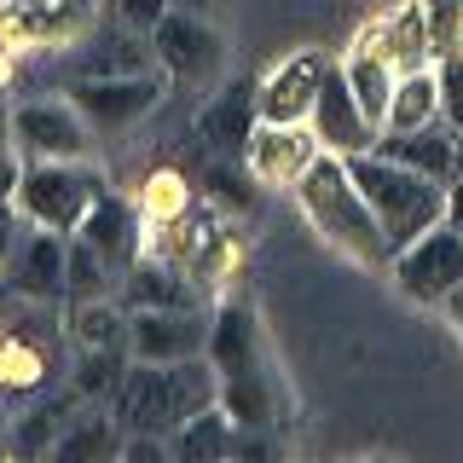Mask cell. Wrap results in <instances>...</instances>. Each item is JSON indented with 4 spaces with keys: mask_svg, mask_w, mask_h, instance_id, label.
Instances as JSON below:
<instances>
[{
    "mask_svg": "<svg viewBox=\"0 0 463 463\" xmlns=\"http://www.w3.org/2000/svg\"><path fill=\"white\" fill-rule=\"evenodd\" d=\"M209 365L221 376V405L238 417V429L296 423V383L260 325V307L238 289L209 307Z\"/></svg>",
    "mask_w": 463,
    "mask_h": 463,
    "instance_id": "1",
    "label": "cell"
},
{
    "mask_svg": "<svg viewBox=\"0 0 463 463\" xmlns=\"http://www.w3.org/2000/svg\"><path fill=\"white\" fill-rule=\"evenodd\" d=\"M296 203H301V214H307V226H313L336 255H347L354 267L388 272V260H394V243H388V232L376 226V214H371L365 192H359V180H354V168H347V156L318 151V163L296 180Z\"/></svg>",
    "mask_w": 463,
    "mask_h": 463,
    "instance_id": "2",
    "label": "cell"
},
{
    "mask_svg": "<svg viewBox=\"0 0 463 463\" xmlns=\"http://www.w3.org/2000/svg\"><path fill=\"white\" fill-rule=\"evenodd\" d=\"M221 400V376H214L209 354L203 359H168V365H145L134 359L116 388L110 411L122 429H145V434H174L185 417H197L203 405Z\"/></svg>",
    "mask_w": 463,
    "mask_h": 463,
    "instance_id": "3",
    "label": "cell"
},
{
    "mask_svg": "<svg viewBox=\"0 0 463 463\" xmlns=\"http://www.w3.org/2000/svg\"><path fill=\"white\" fill-rule=\"evenodd\" d=\"M347 168H354L359 192H365L376 226L388 232L394 250H405L411 238H423L429 226L446 221V185H452V180L417 174V168H405V163H394V156H383V151L347 156Z\"/></svg>",
    "mask_w": 463,
    "mask_h": 463,
    "instance_id": "4",
    "label": "cell"
},
{
    "mask_svg": "<svg viewBox=\"0 0 463 463\" xmlns=\"http://www.w3.org/2000/svg\"><path fill=\"white\" fill-rule=\"evenodd\" d=\"M64 342H70L64 336V307L12 296V289L0 284V400L47 388Z\"/></svg>",
    "mask_w": 463,
    "mask_h": 463,
    "instance_id": "5",
    "label": "cell"
},
{
    "mask_svg": "<svg viewBox=\"0 0 463 463\" xmlns=\"http://www.w3.org/2000/svg\"><path fill=\"white\" fill-rule=\"evenodd\" d=\"M110 192L105 168L93 156H70V163H24V180H18V214L29 226H47V232H64L76 238L87 209Z\"/></svg>",
    "mask_w": 463,
    "mask_h": 463,
    "instance_id": "6",
    "label": "cell"
},
{
    "mask_svg": "<svg viewBox=\"0 0 463 463\" xmlns=\"http://www.w3.org/2000/svg\"><path fill=\"white\" fill-rule=\"evenodd\" d=\"M70 99L81 105L93 139H128L134 128L168 99L163 70H134V76H81L70 87Z\"/></svg>",
    "mask_w": 463,
    "mask_h": 463,
    "instance_id": "7",
    "label": "cell"
},
{
    "mask_svg": "<svg viewBox=\"0 0 463 463\" xmlns=\"http://www.w3.org/2000/svg\"><path fill=\"white\" fill-rule=\"evenodd\" d=\"M12 145L24 163H70V156H93V128L70 93H41L12 105Z\"/></svg>",
    "mask_w": 463,
    "mask_h": 463,
    "instance_id": "8",
    "label": "cell"
},
{
    "mask_svg": "<svg viewBox=\"0 0 463 463\" xmlns=\"http://www.w3.org/2000/svg\"><path fill=\"white\" fill-rule=\"evenodd\" d=\"M388 279L405 301H417V307H446V296L463 284V232L452 226H429L423 238H411L405 250H394L388 260Z\"/></svg>",
    "mask_w": 463,
    "mask_h": 463,
    "instance_id": "9",
    "label": "cell"
},
{
    "mask_svg": "<svg viewBox=\"0 0 463 463\" xmlns=\"http://www.w3.org/2000/svg\"><path fill=\"white\" fill-rule=\"evenodd\" d=\"M151 47H156L163 76L185 81V87H203V81H214L226 70V41H221V29L209 24V12L168 6L163 24L151 29Z\"/></svg>",
    "mask_w": 463,
    "mask_h": 463,
    "instance_id": "10",
    "label": "cell"
},
{
    "mask_svg": "<svg viewBox=\"0 0 463 463\" xmlns=\"http://www.w3.org/2000/svg\"><path fill=\"white\" fill-rule=\"evenodd\" d=\"M128 354L145 365L209 354V313L192 307H128Z\"/></svg>",
    "mask_w": 463,
    "mask_h": 463,
    "instance_id": "11",
    "label": "cell"
},
{
    "mask_svg": "<svg viewBox=\"0 0 463 463\" xmlns=\"http://www.w3.org/2000/svg\"><path fill=\"white\" fill-rule=\"evenodd\" d=\"M318 134L313 122H260L243 145V168L255 174L267 192H296V180L318 163Z\"/></svg>",
    "mask_w": 463,
    "mask_h": 463,
    "instance_id": "12",
    "label": "cell"
},
{
    "mask_svg": "<svg viewBox=\"0 0 463 463\" xmlns=\"http://www.w3.org/2000/svg\"><path fill=\"white\" fill-rule=\"evenodd\" d=\"M87 35V0H0V47L12 52H47V47H76Z\"/></svg>",
    "mask_w": 463,
    "mask_h": 463,
    "instance_id": "13",
    "label": "cell"
},
{
    "mask_svg": "<svg viewBox=\"0 0 463 463\" xmlns=\"http://www.w3.org/2000/svg\"><path fill=\"white\" fill-rule=\"evenodd\" d=\"M64 272H70V238L64 232H47V226H29L18 238V250H12V260L0 267V284L12 296L64 307Z\"/></svg>",
    "mask_w": 463,
    "mask_h": 463,
    "instance_id": "14",
    "label": "cell"
},
{
    "mask_svg": "<svg viewBox=\"0 0 463 463\" xmlns=\"http://www.w3.org/2000/svg\"><path fill=\"white\" fill-rule=\"evenodd\" d=\"M325 70H330V58L318 47H301V52L279 58V64L255 81L260 122H307L313 105H318V87H325Z\"/></svg>",
    "mask_w": 463,
    "mask_h": 463,
    "instance_id": "15",
    "label": "cell"
},
{
    "mask_svg": "<svg viewBox=\"0 0 463 463\" xmlns=\"http://www.w3.org/2000/svg\"><path fill=\"white\" fill-rule=\"evenodd\" d=\"M307 122H313L318 145H325V151H336V156L376 151V128H371V116L359 110L354 87H347V76H342V58H330L325 87H318V105H313Z\"/></svg>",
    "mask_w": 463,
    "mask_h": 463,
    "instance_id": "16",
    "label": "cell"
},
{
    "mask_svg": "<svg viewBox=\"0 0 463 463\" xmlns=\"http://www.w3.org/2000/svg\"><path fill=\"white\" fill-rule=\"evenodd\" d=\"M255 128H260L255 81L232 76L221 93L203 105V116H197V145H203V156H243V145H250Z\"/></svg>",
    "mask_w": 463,
    "mask_h": 463,
    "instance_id": "17",
    "label": "cell"
},
{
    "mask_svg": "<svg viewBox=\"0 0 463 463\" xmlns=\"http://www.w3.org/2000/svg\"><path fill=\"white\" fill-rule=\"evenodd\" d=\"M81 243H93L99 255L110 260L116 272H128L134 260L145 255V214H139V203L134 197H122V192H105L87 209V221H81V232H76Z\"/></svg>",
    "mask_w": 463,
    "mask_h": 463,
    "instance_id": "18",
    "label": "cell"
},
{
    "mask_svg": "<svg viewBox=\"0 0 463 463\" xmlns=\"http://www.w3.org/2000/svg\"><path fill=\"white\" fill-rule=\"evenodd\" d=\"M122 296H128V307H192V313H203L209 289L163 255H139L134 267L122 272Z\"/></svg>",
    "mask_w": 463,
    "mask_h": 463,
    "instance_id": "19",
    "label": "cell"
},
{
    "mask_svg": "<svg viewBox=\"0 0 463 463\" xmlns=\"http://www.w3.org/2000/svg\"><path fill=\"white\" fill-rule=\"evenodd\" d=\"M243 260H250V238H243V221H214L209 232H203V243L192 250V260H185V272L209 289V301H221L238 289L243 279Z\"/></svg>",
    "mask_w": 463,
    "mask_h": 463,
    "instance_id": "20",
    "label": "cell"
},
{
    "mask_svg": "<svg viewBox=\"0 0 463 463\" xmlns=\"http://www.w3.org/2000/svg\"><path fill=\"white\" fill-rule=\"evenodd\" d=\"M64 336L70 354H128V313L116 307V296L64 301Z\"/></svg>",
    "mask_w": 463,
    "mask_h": 463,
    "instance_id": "21",
    "label": "cell"
},
{
    "mask_svg": "<svg viewBox=\"0 0 463 463\" xmlns=\"http://www.w3.org/2000/svg\"><path fill=\"white\" fill-rule=\"evenodd\" d=\"M376 151L394 156V163L434 174V180H452L458 174V128L452 122H429L417 134H376Z\"/></svg>",
    "mask_w": 463,
    "mask_h": 463,
    "instance_id": "22",
    "label": "cell"
},
{
    "mask_svg": "<svg viewBox=\"0 0 463 463\" xmlns=\"http://www.w3.org/2000/svg\"><path fill=\"white\" fill-rule=\"evenodd\" d=\"M168 452L185 458V463H226V458H238V417H232L221 400L203 405L197 417H185V423L168 434Z\"/></svg>",
    "mask_w": 463,
    "mask_h": 463,
    "instance_id": "23",
    "label": "cell"
},
{
    "mask_svg": "<svg viewBox=\"0 0 463 463\" xmlns=\"http://www.w3.org/2000/svg\"><path fill=\"white\" fill-rule=\"evenodd\" d=\"M81 394L70 388V394H52V400H35L29 411L12 417V458H52V446H58V434H64L70 423H76V411H81Z\"/></svg>",
    "mask_w": 463,
    "mask_h": 463,
    "instance_id": "24",
    "label": "cell"
},
{
    "mask_svg": "<svg viewBox=\"0 0 463 463\" xmlns=\"http://www.w3.org/2000/svg\"><path fill=\"white\" fill-rule=\"evenodd\" d=\"M383 52L400 76L411 70H434V35H429V6L423 0H405V6L388 12V29H383Z\"/></svg>",
    "mask_w": 463,
    "mask_h": 463,
    "instance_id": "25",
    "label": "cell"
},
{
    "mask_svg": "<svg viewBox=\"0 0 463 463\" xmlns=\"http://www.w3.org/2000/svg\"><path fill=\"white\" fill-rule=\"evenodd\" d=\"M122 423H116V411L105 417V405H87V411H76V423H70L64 434H58L52 458L58 463H99V458H122Z\"/></svg>",
    "mask_w": 463,
    "mask_h": 463,
    "instance_id": "26",
    "label": "cell"
},
{
    "mask_svg": "<svg viewBox=\"0 0 463 463\" xmlns=\"http://www.w3.org/2000/svg\"><path fill=\"white\" fill-rule=\"evenodd\" d=\"M429 122H446L440 116V76H434V70H411V76L394 81L383 134H417V128H429Z\"/></svg>",
    "mask_w": 463,
    "mask_h": 463,
    "instance_id": "27",
    "label": "cell"
},
{
    "mask_svg": "<svg viewBox=\"0 0 463 463\" xmlns=\"http://www.w3.org/2000/svg\"><path fill=\"white\" fill-rule=\"evenodd\" d=\"M260 192H267V185L243 168V156H209V168H203V197H209L226 221H250Z\"/></svg>",
    "mask_w": 463,
    "mask_h": 463,
    "instance_id": "28",
    "label": "cell"
},
{
    "mask_svg": "<svg viewBox=\"0 0 463 463\" xmlns=\"http://www.w3.org/2000/svg\"><path fill=\"white\" fill-rule=\"evenodd\" d=\"M342 76H347V87H354L359 110L371 116V128L383 134V116H388V99H394L400 70L388 64L383 52H359V47H347V58H342Z\"/></svg>",
    "mask_w": 463,
    "mask_h": 463,
    "instance_id": "29",
    "label": "cell"
},
{
    "mask_svg": "<svg viewBox=\"0 0 463 463\" xmlns=\"http://www.w3.org/2000/svg\"><path fill=\"white\" fill-rule=\"evenodd\" d=\"M134 203H139L145 226H168V221H180V214H185V209L197 203V185L185 180L180 168H151V174L139 180Z\"/></svg>",
    "mask_w": 463,
    "mask_h": 463,
    "instance_id": "30",
    "label": "cell"
},
{
    "mask_svg": "<svg viewBox=\"0 0 463 463\" xmlns=\"http://www.w3.org/2000/svg\"><path fill=\"white\" fill-rule=\"evenodd\" d=\"M122 289V272L110 267L93 243L70 238V272H64V301H99V296H116Z\"/></svg>",
    "mask_w": 463,
    "mask_h": 463,
    "instance_id": "31",
    "label": "cell"
},
{
    "mask_svg": "<svg viewBox=\"0 0 463 463\" xmlns=\"http://www.w3.org/2000/svg\"><path fill=\"white\" fill-rule=\"evenodd\" d=\"M128 365H134V354H76L70 359V388H76L87 405H110Z\"/></svg>",
    "mask_w": 463,
    "mask_h": 463,
    "instance_id": "32",
    "label": "cell"
},
{
    "mask_svg": "<svg viewBox=\"0 0 463 463\" xmlns=\"http://www.w3.org/2000/svg\"><path fill=\"white\" fill-rule=\"evenodd\" d=\"M429 35H434V64L463 52V0H429Z\"/></svg>",
    "mask_w": 463,
    "mask_h": 463,
    "instance_id": "33",
    "label": "cell"
},
{
    "mask_svg": "<svg viewBox=\"0 0 463 463\" xmlns=\"http://www.w3.org/2000/svg\"><path fill=\"white\" fill-rule=\"evenodd\" d=\"M434 76H440V116L463 134V52L440 58V64H434Z\"/></svg>",
    "mask_w": 463,
    "mask_h": 463,
    "instance_id": "34",
    "label": "cell"
},
{
    "mask_svg": "<svg viewBox=\"0 0 463 463\" xmlns=\"http://www.w3.org/2000/svg\"><path fill=\"white\" fill-rule=\"evenodd\" d=\"M168 6H174V0H110L116 24H122V29H145V35L163 24V12H168Z\"/></svg>",
    "mask_w": 463,
    "mask_h": 463,
    "instance_id": "35",
    "label": "cell"
},
{
    "mask_svg": "<svg viewBox=\"0 0 463 463\" xmlns=\"http://www.w3.org/2000/svg\"><path fill=\"white\" fill-rule=\"evenodd\" d=\"M284 429H238V458H284Z\"/></svg>",
    "mask_w": 463,
    "mask_h": 463,
    "instance_id": "36",
    "label": "cell"
},
{
    "mask_svg": "<svg viewBox=\"0 0 463 463\" xmlns=\"http://www.w3.org/2000/svg\"><path fill=\"white\" fill-rule=\"evenodd\" d=\"M24 232H29V221L18 214V203H0V267L12 260V250H18Z\"/></svg>",
    "mask_w": 463,
    "mask_h": 463,
    "instance_id": "37",
    "label": "cell"
},
{
    "mask_svg": "<svg viewBox=\"0 0 463 463\" xmlns=\"http://www.w3.org/2000/svg\"><path fill=\"white\" fill-rule=\"evenodd\" d=\"M18 180H24V156H18V145H0V203L18 197Z\"/></svg>",
    "mask_w": 463,
    "mask_h": 463,
    "instance_id": "38",
    "label": "cell"
},
{
    "mask_svg": "<svg viewBox=\"0 0 463 463\" xmlns=\"http://www.w3.org/2000/svg\"><path fill=\"white\" fill-rule=\"evenodd\" d=\"M446 226H452V232H463V180H452V185H446Z\"/></svg>",
    "mask_w": 463,
    "mask_h": 463,
    "instance_id": "39",
    "label": "cell"
},
{
    "mask_svg": "<svg viewBox=\"0 0 463 463\" xmlns=\"http://www.w3.org/2000/svg\"><path fill=\"white\" fill-rule=\"evenodd\" d=\"M446 318H452V325H458V336H463V284L452 289V296H446V307H440Z\"/></svg>",
    "mask_w": 463,
    "mask_h": 463,
    "instance_id": "40",
    "label": "cell"
},
{
    "mask_svg": "<svg viewBox=\"0 0 463 463\" xmlns=\"http://www.w3.org/2000/svg\"><path fill=\"white\" fill-rule=\"evenodd\" d=\"M0 145H12V105H6V87H0Z\"/></svg>",
    "mask_w": 463,
    "mask_h": 463,
    "instance_id": "41",
    "label": "cell"
},
{
    "mask_svg": "<svg viewBox=\"0 0 463 463\" xmlns=\"http://www.w3.org/2000/svg\"><path fill=\"white\" fill-rule=\"evenodd\" d=\"M12 70H18V52H12V47H0V87L12 81Z\"/></svg>",
    "mask_w": 463,
    "mask_h": 463,
    "instance_id": "42",
    "label": "cell"
},
{
    "mask_svg": "<svg viewBox=\"0 0 463 463\" xmlns=\"http://www.w3.org/2000/svg\"><path fill=\"white\" fill-rule=\"evenodd\" d=\"M0 458H12V417L0 411Z\"/></svg>",
    "mask_w": 463,
    "mask_h": 463,
    "instance_id": "43",
    "label": "cell"
},
{
    "mask_svg": "<svg viewBox=\"0 0 463 463\" xmlns=\"http://www.w3.org/2000/svg\"><path fill=\"white\" fill-rule=\"evenodd\" d=\"M174 6H185V12H209V0H174Z\"/></svg>",
    "mask_w": 463,
    "mask_h": 463,
    "instance_id": "44",
    "label": "cell"
},
{
    "mask_svg": "<svg viewBox=\"0 0 463 463\" xmlns=\"http://www.w3.org/2000/svg\"><path fill=\"white\" fill-rule=\"evenodd\" d=\"M452 180H463V134H458V174H452Z\"/></svg>",
    "mask_w": 463,
    "mask_h": 463,
    "instance_id": "45",
    "label": "cell"
},
{
    "mask_svg": "<svg viewBox=\"0 0 463 463\" xmlns=\"http://www.w3.org/2000/svg\"><path fill=\"white\" fill-rule=\"evenodd\" d=\"M35 6H52V0H35Z\"/></svg>",
    "mask_w": 463,
    "mask_h": 463,
    "instance_id": "46",
    "label": "cell"
},
{
    "mask_svg": "<svg viewBox=\"0 0 463 463\" xmlns=\"http://www.w3.org/2000/svg\"><path fill=\"white\" fill-rule=\"evenodd\" d=\"M423 6H429V0H423Z\"/></svg>",
    "mask_w": 463,
    "mask_h": 463,
    "instance_id": "47",
    "label": "cell"
}]
</instances>
